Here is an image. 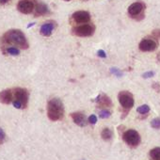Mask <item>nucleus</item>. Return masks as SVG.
<instances>
[{
	"instance_id": "f257e3e1",
	"label": "nucleus",
	"mask_w": 160,
	"mask_h": 160,
	"mask_svg": "<svg viewBox=\"0 0 160 160\" xmlns=\"http://www.w3.org/2000/svg\"><path fill=\"white\" fill-rule=\"evenodd\" d=\"M2 41L10 45H15L21 49L28 48V42L26 35L20 29H11L8 30L2 38Z\"/></svg>"
},
{
	"instance_id": "f03ea898",
	"label": "nucleus",
	"mask_w": 160,
	"mask_h": 160,
	"mask_svg": "<svg viewBox=\"0 0 160 160\" xmlns=\"http://www.w3.org/2000/svg\"><path fill=\"white\" fill-rule=\"evenodd\" d=\"M47 116L53 122L62 120L64 116V106L60 99L52 98L47 103Z\"/></svg>"
},
{
	"instance_id": "7ed1b4c3",
	"label": "nucleus",
	"mask_w": 160,
	"mask_h": 160,
	"mask_svg": "<svg viewBox=\"0 0 160 160\" xmlns=\"http://www.w3.org/2000/svg\"><path fill=\"white\" fill-rule=\"evenodd\" d=\"M13 101L12 106L17 109H24L28 107L29 93L27 89L24 88H15L12 90Z\"/></svg>"
},
{
	"instance_id": "20e7f679",
	"label": "nucleus",
	"mask_w": 160,
	"mask_h": 160,
	"mask_svg": "<svg viewBox=\"0 0 160 160\" xmlns=\"http://www.w3.org/2000/svg\"><path fill=\"white\" fill-rule=\"evenodd\" d=\"M118 100L122 108H123V115L122 116V119H124L129 112V110L134 107L135 101L133 94L127 91H122L118 94Z\"/></svg>"
},
{
	"instance_id": "39448f33",
	"label": "nucleus",
	"mask_w": 160,
	"mask_h": 160,
	"mask_svg": "<svg viewBox=\"0 0 160 160\" xmlns=\"http://www.w3.org/2000/svg\"><path fill=\"white\" fill-rule=\"evenodd\" d=\"M145 9L146 5L142 1H137L128 7V14L130 15V17L136 19L137 21H140L144 18Z\"/></svg>"
},
{
	"instance_id": "423d86ee",
	"label": "nucleus",
	"mask_w": 160,
	"mask_h": 160,
	"mask_svg": "<svg viewBox=\"0 0 160 160\" xmlns=\"http://www.w3.org/2000/svg\"><path fill=\"white\" fill-rule=\"evenodd\" d=\"M122 139L128 146L132 148L138 147L141 141L138 132L134 129H129V130L124 131L122 134Z\"/></svg>"
},
{
	"instance_id": "0eeeda50",
	"label": "nucleus",
	"mask_w": 160,
	"mask_h": 160,
	"mask_svg": "<svg viewBox=\"0 0 160 160\" xmlns=\"http://www.w3.org/2000/svg\"><path fill=\"white\" fill-rule=\"evenodd\" d=\"M95 27L92 24H83L72 29V33L78 37H90L94 34Z\"/></svg>"
},
{
	"instance_id": "6e6552de",
	"label": "nucleus",
	"mask_w": 160,
	"mask_h": 160,
	"mask_svg": "<svg viewBox=\"0 0 160 160\" xmlns=\"http://www.w3.org/2000/svg\"><path fill=\"white\" fill-rule=\"evenodd\" d=\"M36 7L35 0H19L17 10L24 14H29L34 12Z\"/></svg>"
},
{
	"instance_id": "1a4fd4ad",
	"label": "nucleus",
	"mask_w": 160,
	"mask_h": 160,
	"mask_svg": "<svg viewBox=\"0 0 160 160\" xmlns=\"http://www.w3.org/2000/svg\"><path fill=\"white\" fill-rule=\"evenodd\" d=\"M138 48L142 52H152L157 48V42L152 39H143L139 44Z\"/></svg>"
},
{
	"instance_id": "9d476101",
	"label": "nucleus",
	"mask_w": 160,
	"mask_h": 160,
	"mask_svg": "<svg viewBox=\"0 0 160 160\" xmlns=\"http://www.w3.org/2000/svg\"><path fill=\"white\" fill-rule=\"evenodd\" d=\"M72 19L76 24H87L91 21V14L85 11H78L72 14Z\"/></svg>"
},
{
	"instance_id": "9b49d317",
	"label": "nucleus",
	"mask_w": 160,
	"mask_h": 160,
	"mask_svg": "<svg viewBox=\"0 0 160 160\" xmlns=\"http://www.w3.org/2000/svg\"><path fill=\"white\" fill-rule=\"evenodd\" d=\"M71 118L72 119L73 122L80 126V127H84L87 125L88 123V120L86 118V115L83 113V112H80V111H77V112H72L71 113Z\"/></svg>"
},
{
	"instance_id": "f8f14e48",
	"label": "nucleus",
	"mask_w": 160,
	"mask_h": 160,
	"mask_svg": "<svg viewBox=\"0 0 160 160\" xmlns=\"http://www.w3.org/2000/svg\"><path fill=\"white\" fill-rule=\"evenodd\" d=\"M95 102H96L98 108H111L112 107V101H111V99L107 94H105V93L99 94L96 97Z\"/></svg>"
},
{
	"instance_id": "ddd939ff",
	"label": "nucleus",
	"mask_w": 160,
	"mask_h": 160,
	"mask_svg": "<svg viewBox=\"0 0 160 160\" xmlns=\"http://www.w3.org/2000/svg\"><path fill=\"white\" fill-rule=\"evenodd\" d=\"M56 23L54 21H47L45 22L42 27H41V29H40V33L42 36L43 37H49L52 35L54 29L56 28Z\"/></svg>"
},
{
	"instance_id": "4468645a",
	"label": "nucleus",
	"mask_w": 160,
	"mask_h": 160,
	"mask_svg": "<svg viewBox=\"0 0 160 160\" xmlns=\"http://www.w3.org/2000/svg\"><path fill=\"white\" fill-rule=\"evenodd\" d=\"M13 101L12 90H4L0 92V102L5 105L12 104Z\"/></svg>"
},
{
	"instance_id": "2eb2a0df",
	"label": "nucleus",
	"mask_w": 160,
	"mask_h": 160,
	"mask_svg": "<svg viewBox=\"0 0 160 160\" xmlns=\"http://www.w3.org/2000/svg\"><path fill=\"white\" fill-rule=\"evenodd\" d=\"M35 16H42V15H45L47 13H49V9L48 7L43 4V3H38L36 4V7H35Z\"/></svg>"
},
{
	"instance_id": "dca6fc26",
	"label": "nucleus",
	"mask_w": 160,
	"mask_h": 160,
	"mask_svg": "<svg viewBox=\"0 0 160 160\" xmlns=\"http://www.w3.org/2000/svg\"><path fill=\"white\" fill-rule=\"evenodd\" d=\"M101 137L104 140L108 141L113 138V132L109 128H104L101 132Z\"/></svg>"
},
{
	"instance_id": "f3484780",
	"label": "nucleus",
	"mask_w": 160,
	"mask_h": 160,
	"mask_svg": "<svg viewBox=\"0 0 160 160\" xmlns=\"http://www.w3.org/2000/svg\"><path fill=\"white\" fill-rule=\"evenodd\" d=\"M150 156L152 160H160V147H155L150 151Z\"/></svg>"
},
{
	"instance_id": "a211bd4d",
	"label": "nucleus",
	"mask_w": 160,
	"mask_h": 160,
	"mask_svg": "<svg viewBox=\"0 0 160 160\" xmlns=\"http://www.w3.org/2000/svg\"><path fill=\"white\" fill-rule=\"evenodd\" d=\"M5 52L10 56H18L20 54V50L17 47H12V46L6 48Z\"/></svg>"
},
{
	"instance_id": "6ab92c4d",
	"label": "nucleus",
	"mask_w": 160,
	"mask_h": 160,
	"mask_svg": "<svg viewBox=\"0 0 160 160\" xmlns=\"http://www.w3.org/2000/svg\"><path fill=\"white\" fill-rule=\"evenodd\" d=\"M137 111L141 114V115H144V114H148L149 111H150V107L148 105H142L140 106L139 108H137Z\"/></svg>"
},
{
	"instance_id": "aec40b11",
	"label": "nucleus",
	"mask_w": 160,
	"mask_h": 160,
	"mask_svg": "<svg viewBox=\"0 0 160 160\" xmlns=\"http://www.w3.org/2000/svg\"><path fill=\"white\" fill-rule=\"evenodd\" d=\"M110 115H111V112L109 110H108L107 108H104L99 112V117L101 119H108L110 117Z\"/></svg>"
},
{
	"instance_id": "412c9836",
	"label": "nucleus",
	"mask_w": 160,
	"mask_h": 160,
	"mask_svg": "<svg viewBox=\"0 0 160 160\" xmlns=\"http://www.w3.org/2000/svg\"><path fill=\"white\" fill-rule=\"evenodd\" d=\"M151 126L154 129H160V118H155L151 122Z\"/></svg>"
},
{
	"instance_id": "4be33fe9",
	"label": "nucleus",
	"mask_w": 160,
	"mask_h": 160,
	"mask_svg": "<svg viewBox=\"0 0 160 160\" xmlns=\"http://www.w3.org/2000/svg\"><path fill=\"white\" fill-rule=\"evenodd\" d=\"M110 72H111L112 74H114L115 76H117V77L122 76V72L119 69H117V68H111V69H110Z\"/></svg>"
},
{
	"instance_id": "5701e85b",
	"label": "nucleus",
	"mask_w": 160,
	"mask_h": 160,
	"mask_svg": "<svg viewBox=\"0 0 160 160\" xmlns=\"http://www.w3.org/2000/svg\"><path fill=\"white\" fill-rule=\"evenodd\" d=\"M6 140V134L2 128H0V145L3 144Z\"/></svg>"
},
{
	"instance_id": "b1692460",
	"label": "nucleus",
	"mask_w": 160,
	"mask_h": 160,
	"mask_svg": "<svg viewBox=\"0 0 160 160\" xmlns=\"http://www.w3.org/2000/svg\"><path fill=\"white\" fill-rule=\"evenodd\" d=\"M88 121L91 124H95L97 122V117L95 115H91L89 118H88Z\"/></svg>"
},
{
	"instance_id": "393cba45",
	"label": "nucleus",
	"mask_w": 160,
	"mask_h": 160,
	"mask_svg": "<svg viewBox=\"0 0 160 160\" xmlns=\"http://www.w3.org/2000/svg\"><path fill=\"white\" fill-rule=\"evenodd\" d=\"M152 36L157 40H160V29H154L152 32Z\"/></svg>"
},
{
	"instance_id": "a878e982",
	"label": "nucleus",
	"mask_w": 160,
	"mask_h": 160,
	"mask_svg": "<svg viewBox=\"0 0 160 160\" xmlns=\"http://www.w3.org/2000/svg\"><path fill=\"white\" fill-rule=\"evenodd\" d=\"M153 75H154V72L150 71V72H144V73L142 74V77H143V78H151V77H152Z\"/></svg>"
},
{
	"instance_id": "bb28decb",
	"label": "nucleus",
	"mask_w": 160,
	"mask_h": 160,
	"mask_svg": "<svg viewBox=\"0 0 160 160\" xmlns=\"http://www.w3.org/2000/svg\"><path fill=\"white\" fill-rule=\"evenodd\" d=\"M97 55H98V57H100V58H107V54H106V52H105L104 50H98V52H97Z\"/></svg>"
},
{
	"instance_id": "cd10ccee",
	"label": "nucleus",
	"mask_w": 160,
	"mask_h": 160,
	"mask_svg": "<svg viewBox=\"0 0 160 160\" xmlns=\"http://www.w3.org/2000/svg\"><path fill=\"white\" fill-rule=\"evenodd\" d=\"M11 1V0H0V4L1 5H5L7 3H9Z\"/></svg>"
},
{
	"instance_id": "c85d7f7f",
	"label": "nucleus",
	"mask_w": 160,
	"mask_h": 160,
	"mask_svg": "<svg viewBox=\"0 0 160 160\" xmlns=\"http://www.w3.org/2000/svg\"><path fill=\"white\" fill-rule=\"evenodd\" d=\"M156 58H157V60H158V62L160 63V52L157 54V56H156Z\"/></svg>"
},
{
	"instance_id": "c756f323",
	"label": "nucleus",
	"mask_w": 160,
	"mask_h": 160,
	"mask_svg": "<svg viewBox=\"0 0 160 160\" xmlns=\"http://www.w3.org/2000/svg\"><path fill=\"white\" fill-rule=\"evenodd\" d=\"M32 26H34V23H31L29 26H28V28H30V27H32Z\"/></svg>"
},
{
	"instance_id": "7c9ffc66",
	"label": "nucleus",
	"mask_w": 160,
	"mask_h": 160,
	"mask_svg": "<svg viewBox=\"0 0 160 160\" xmlns=\"http://www.w3.org/2000/svg\"><path fill=\"white\" fill-rule=\"evenodd\" d=\"M64 1H66V2H69V1H71V0H64Z\"/></svg>"
},
{
	"instance_id": "2f4dec72",
	"label": "nucleus",
	"mask_w": 160,
	"mask_h": 160,
	"mask_svg": "<svg viewBox=\"0 0 160 160\" xmlns=\"http://www.w3.org/2000/svg\"><path fill=\"white\" fill-rule=\"evenodd\" d=\"M83 1H88V0H83Z\"/></svg>"
}]
</instances>
